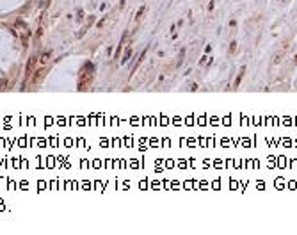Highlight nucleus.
Returning <instances> with one entry per match:
<instances>
[{
  "label": "nucleus",
  "mask_w": 297,
  "mask_h": 235,
  "mask_svg": "<svg viewBox=\"0 0 297 235\" xmlns=\"http://www.w3.org/2000/svg\"><path fill=\"white\" fill-rule=\"evenodd\" d=\"M235 50H237V41H231V43H230V52L233 54Z\"/></svg>",
  "instance_id": "nucleus-5"
},
{
  "label": "nucleus",
  "mask_w": 297,
  "mask_h": 235,
  "mask_svg": "<svg viewBox=\"0 0 297 235\" xmlns=\"http://www.w3.org/2000/svg\"><path fill=\"white\" fill-rule=\"evenodd\" d=\"M214 7H215V4H214V2H210V4H208V11H214Z\"/></svg>",
  "instance_id": "nucleus-7"
},
{
  "label": "nucleus",
  "mask_w": 297,
  "mask_h": 235,
  "mask_svg": "<svg viewBox=\"0 0 297 235\" xmlns=\"http://www.w3.org/2000/svg\"><path fill=\"white\" fill-rule=\"evenodd\" d=\"M48 57H50V52H46V54L41 57V62H46V61H48Z\"/></svg>",
  "instance_id": "nucleus-6"
},
{
  "label": "nucleus",
  "mask_w": 297,
  "mask_h": 235,
  "mask_svg": "<svg viewBox=\"0 0 297 235\" xmlns=\"http://www.w3.org/2000/svg\"><path fill=\"white\" fill-rule=\"evenodd\" d=\"M34 62H36V55H34V57H30V61H29V66H27V71H32Z\"/></svg>",
  "instance_id": "nucleus-3"
},
{
  "label": "nucleus",
  "mask_w": 297,
  "mask_h": 235,
  "mask_svg": "<svg viewBox=\"0 0 297 235\" xmlns=\"http://www.w3.org/2000/svg\"><path fill=\"white\" fill-rule=\"evenodd\" d=\"M285 57H286V52H277L276 55L272 57V61H271V64L272 66H279L283 61H285Z\"/></svg>",
  "instance_id": "nucleus-1"
},
{
  "label": "nucleus",
  "mask_w": 297,
  "mask_h": 235,
  "mask_svg": "<svg viewBox=\"0 0 297 235\" xmlns=\"http://www.w3.org/2000/svg\"><path fill=\"white\" fill-rule=\"evenodd\" d=\"M244 73H246V68H244V66H242V70H240V71H238L237 78H235V84H233V87H235V89H237V87H238V84H240V80H242V77H244Z\"/></svg>",
  "instance_id": "nucleus-2"
},
{
  "label": "nucleus",
  "mask_w": 297,
  "mask_h": 235,
  "mask_svg": "<svg viewBox=\"0 0 297 235\" xmlns=\"http://www.w3.org/2000/svg\"><path fill=\"white\" fill-rule=\"evenodd\" d=\"M43 75H45V70H43V68H41L39 71H38V73H36V75H34V82H38V80H39V78L43 77Z\"/></svg>",
  "instance_id": "nucleus-4"
}]
</instances>
